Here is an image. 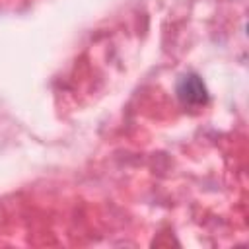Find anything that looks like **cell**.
Listing matches in <instances>:
<instances>
[{
	"instance_id": "obj_1",
	"label": "cell",
	"mask_w": 249,
	"mask_h": 249,
	"mask_svg": "<svg viewBox=\"0 0 249 249\" xmlns=\"http://www.w3.org/2000/svg\"><path fill=\"white\" fill-rule=\"evenodd\" d=\"M175 91H177L179 101H181L183 105H189V107H200V105H206V101H208L206 86H204V82L200 80V76L195 74V72L183 74V76L177 80Z\"/></svg>"
}]
</instances>
